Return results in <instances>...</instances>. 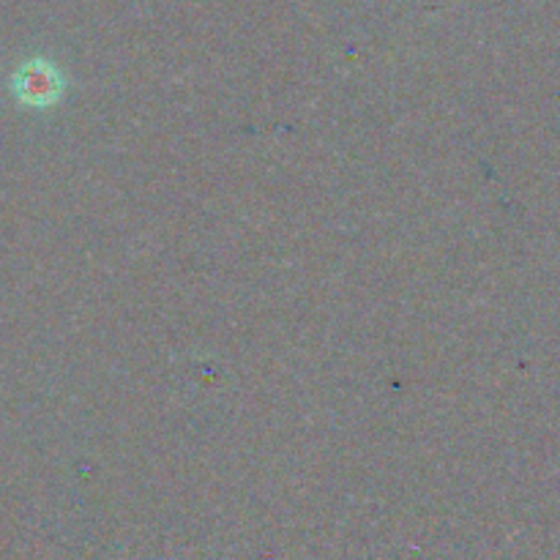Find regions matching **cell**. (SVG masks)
Returning a JSON list of instances; mask_svg holds the SVG:
<instances>
[{
  "mask_svg": "<svg viewBox=\"0 0 560 560\" xmlns=\"http://www.w3.org/2000/svg\"><path fill=\"white\" fill-rule=\"evenodd\" d=\"M11 88L27 107H52L63 96V74L49 60H27L14 74Z\"/></svg>",
  "mask_w": 560,
  "mask_h": 560,
  "instance_id": "obj_1",
  "label": "cell"
}]
</instances>
